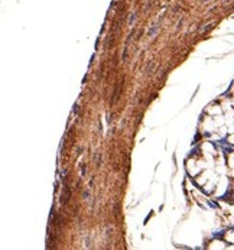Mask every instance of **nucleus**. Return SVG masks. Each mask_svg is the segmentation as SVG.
I'll return each mask as SVG.
<instances>
[{"label": "nucleus", "mask_w": 234, "mask_h": 250, "mask_svg": "<svg viewBox=\"0 0 234 250\" xmlns=\"http://www.w3.org/2000/svg\"><path fill=\"white\" fill-rule=\"evenodd\" d=\"M127 52H129V48L126 46L124 51H123V54H121V59H123V61H126V58H127Z\"/></svg>", "instance_id": "7"}, {"label": "nucleus", "mask_w": 234, "mask_h": 250, "mask_svg": "<svg viewBox=\"0 0 234 250\" xmlns=\"http://www.w3.org/2000/svg\"><path fill=\"white\" fill-rule=\"evenodd\" d=\"M70 198H71V188L68 187V185H65V188H64V194H62V202L64 204H68L70 202Z\"/></svg>", "instance_id": "1"}, {"label": "nucleus", "mask_w": 234, "mask_h": 250, "mask_svg": "<svg viewBox=\"0 0 234 250\" xmlns=\"http://www.w3.org/2000/svg\"><path fill=\"white\" fill-rule=\"evenodd\" d=\"M85 168H87L85 166V163H83V165H81V176L85 175Z\"/></svg>", "instance_id": "8"}, {"label": "nucleus", "mask_w": 234, "mask_h": 250, "mask_svg": "<svg viewBox=\"0 0 234 250\" xmlns=\"http://www.w3.org/2000/svg\"><path fill=\"white\" fill-rule=\"evenodd\" d=\"M136 17H137V15H136V13H132V15H130V19H129V25L130 26H133L134 20H136Z\"/></svg>", "instance_id": "6"}, {"label": "nucleus", "mask_w": 234, "mask_h": 250, "mask_svg": "<svg viewBox=\"0 0 234 250\" xmlns=\"http://www.w3.org/2000/svg\"><path fill=\"white\" fill-rule=\"evenodd\" d=\"M94 163H96L97 168H100V165H101V155H100V152H96V153H94Z\"/></svg>", "instance_id": "3"}, {"label": "nucleus", "mask_w": 234, "mask_h": 250, "mask_svg": "<svg viewBox=\"0 0 234 250\" xmlns=\"http://www.w3.org/2000/svg\"><path fill=\"white\" fill-rule=\"evenodd\" d=\"M158 29H159V28H158V25H153V26H152V28H151V30H149V36H151V38H153V36H155V35H156V32H158Z\"/></svg>", "instance_id": "5"}, {"label": "nucleus", "mask_w": 234, "mask_h": 250, "mask_svg": "<svg viewBox=\"0 0 234 250\" xmlns=\"http://www.w3.org/2000/svg\"><path fill=\"white\" fill-rule=\"evenodd\" d=\"M90 195V192L88 191H84V194H83V197H84V200H87V197Z\"/></svg>", "instance_id": "9"}, {"label": "nucleus", "mask_w": 234, "mask_h": 250, "mask_svg": "<svg viewBox=\"0 0 234 250\" xmlns=\"http://www.w3.org/2000/svg\"><path fill=\"white\" fill-rule=\"evenodd\" d=\"M121 85H123V81H119L116 85V90H114V96H113V100H111V103H116L117 100H119V97H120V93H121Z\"/></svg>", "instance_id": "2"}, {"label": "nucleus", "mask_w": 234, "mask_h": 250, "mask_svg": "<svg viewBox=\"0 0 234 250\" xmlns=\"http://www.w3.org/2000/svg\"><path fill=\"white\" fill-rule=\"evenodd\" d=\"M153 70H155V62H153V61H151V62L147 64V67H146V74L151 75L152 72H153Z\"/></svg>", "instance_id": "4"}]
</instances>
